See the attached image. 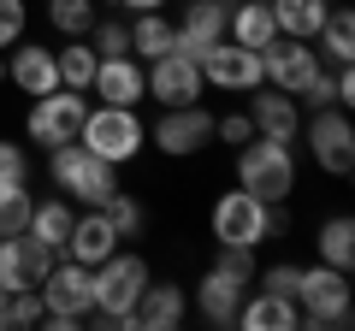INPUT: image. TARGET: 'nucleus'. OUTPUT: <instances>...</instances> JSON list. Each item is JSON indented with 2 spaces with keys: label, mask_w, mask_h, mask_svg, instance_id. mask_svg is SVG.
<instances>
[{
  "label": "nucleus",
  "mask_w": 355,
  "mask_h": 331,
  "mask_svg": "<svg viewBox=\"0 0 355 331\" xmlns=\"http://www.w3.org/2000/svg\"><path fill=\"white\" fill-rule=\"evenodd\" d=\"M202 83L207 89H231V95H249V89H261L266 83V71H261V53L254 48H243V42H214V48L202 53Z\"/></svg>",
  "instance_id": "9b49d317"
},
{
  "label": "nucleus",
  "mask_w": 355,
  "mask_h": 331,
  "mask_svg": "<svg viewBox=\"0 0 355 331\" xmlns=\"http://www.w3.org/2000/svg\"><path fill=\"white\" fill-rule=\"evenodd\" d=\"M24 24H30L24 0H0V53L12 48V42H24Z\"/></svg>",
  "instance_id": "c9c22d12"
},
{
  "label": "nucleus",
  "mask_w": 355,
  "mask_h": 331,
  "mask_svg": "<svg viewBox=\"0 0 355 331\" xmlns=\"http://www.w3.org/2000/svg\"><path fill=\"white\" fill-rule=\"evenodd\" d=\"M249 136H254L249 113H225V118H214V142H225V148H243Z\"/></svg>",
  "instance_id": "4c0bfd02"
},
{
  "label": "nucleus",
  "mask_w": 355,
  "mask_h": 331,
  "mask_svg": "<svg viewBox=\"0 0 355 331\" xmlns=\"http://www.w3.org/2000/svg\"><path fill=\"white\" fill-rule=\"evenodd\" d=\"M320 48L314 42H296V36H272L261 48V71H266V83L272 89H284V95H302L308 83H314V71H320Z\"/></svg>",
  "instance_id": "f8f14e48"
},
{
  "label": "nucleus",
  "mask_w": 355,
  "mask_h": 331,
  "mask_svg": "<svg viewBox=\"0 0 355 331\" xmlns=\"http://www.w3.org/2000/svg\"><path fill=\"white\" fill-rule=\"evenodd\" d=\"M89 48H95V53H130V24H125V18H95Z\"/></svg>",
  "instance_id": "72a5a7b5"
},
{
  "label": "nucleus",
  "mask_w": 355,
  "mask_h": 331,
  "mask_svg": "<svg viewBox=\"0 0 355 331\" xmlns=\"http://www.w3.org/2000/svg\"><path fill=\"white\" fill-rule=\"evenodd\" d=\"M202 65L190 60V53H160V60H148V95L160 107H190V101H202Z\"/></svg>",
  "instance_id": "2eb2a0df"
},
{
  "label": "nucleus",
  "mask_w": 355,
  "mask_h": 331,
  "mask_svg": "<svg viewBox=\"0 0 355 331\" xmlns=\"http://www.w3.org/2000/svg\"><path fill=\"white\" fill-rule=\"evenodd\" d=\"M225 36L261 53L266 42L279 36V24H272V6H266V0H237V6L225 12Z\"/></svg>",
  "instance_id": "5701e85b"
},
{
  "label": "nucleus",
  "mask_w": 355,
  "mask_h": 331,
  "mask_svg": "<svg viewBox=\"0 0 355 331\" xmlns=\"http://www.w3.org/2000/svg\"><path fill=\"white\" fill-rule=\"evenodd\" d=\"M53 260H60V255H53L48 242H36L30 231L0 237V284H6V290H36V284L48 278Z\"/></svg>",
  "instance_id": "ddd939ff"
},
{
  "label": "nucleus",
  "mask_w": 355,
  "mask_h": 331,
  "mask_svg": "<svg viewBox=\"0 0 355 331\" xmlns=\"http://www.w3.org/2000/svg\"><path fill=\"white\" fill-rule=\"evenodd\" d=\"M77 142H83L89 154H101L107 166H130L142 148H148V125L137 118V107H107V101H95V107L83 113Z\"/></svg>",
  "instance_id": "7ed1b4c3"
},
{
  "label": "nucleus",
  "mask_w": 355,
  "mask_h": 331,
  "mask_svg": "<svg viewBox=\"0 0 355 331\" xmlns=\"http://www.w3.org/2000/svg\"><path fill=\"white\" fill-rule=\"evenodd\" d=\"M130 319H137V331H172V325H184V319H190V290L148 278V290L137 296Z\"/></svg>",
  "instance_id": "aec40b11"
},
{
  "label": "nucleus",
  "mask_w": 355,
  "mask_h": 331,
  "mask_svg": "<svg viewBox=\"0 0 355 331\" xmlns=\"http://www.w3.org/2000/svg\"><path fill=\"white\" fill-rule=\"evenodd\" d=\"M30 184H12V190H0V237H12V231H30Z\"/></svg>",
  "instance_id": "7c9ffc66"
},
{
  "label": "nucleus",
  "mask_w": 355,
  "mask_h": 331,
  "mask_svg": "<svg viewBox=\"0 0 355 331\" xmlns=\"http://www.w3.org/2000/svg\"><path fill=\"white\" fill-rule=\"evenodd\" d=\"M320 260L338 267V272L355 267V219L349 213H331L326 225H320Z\"/></svg>",
  "instance_id": "c85d7f7f"
},
{
  "label": "nucleus",
  "mask_w": 355,
  "mask_h": 331,
  "mask_svg": "<svg viewBox=\"0 0 355 331\" xmlns=\"http://www.w3.org/2000/svg\"><path fill=\"white\" fill-rule=\"evenodd\" d=\"M207 231H214L219 249H261V242H266V202L237 184V190H225V195L214 202Z\"/></svg>",
  "instance_id": "6e6552de"
},
{
  "label": "nucleus",
  "mask_w": 355,
  "mask_h": 331,
  "mask_svg": "<svg viewBox=\"0 0 355 331\" xmlns=\"http://www.w3.org/2000/svg\"><path fill=\"white\" fill-rule=\"evenodd\" d=\"M119 6H125V12H166L172 0H119Z\"/></svg>",
  "instance_id": "ea45409f"
},
{
  "label": "nucleus",
  "mask_w": 355,
  "mask_h": 331,
  "mask_svg": "<svg viewBox=\"0 0 355 331\" xmlns=\"http://www.w3.org/2000/svg\"><path fill=\"white\" fill-rule=\"evenodd\" d=\"M148 260L130 255V249H113V255L101 260V267H89V290H95V307H89V319L107 331H137V319H130V307H137V296L148 290Z\"/></svg>",
  "instance_id": "f257e3e1"
},
{
  "label": "nucleus",
  "mask_w": 355,
  "mask_h": 331,
  "mask_svg": "<svg viewBox=\"0 0 355 331\" xmlns=\"http://www.w3.org/2000/svg\"><path fill=\"white\" fill-rule=\"evenodd\" d=\"M243 296H249V278H237V272H225L214 260V267L202 272V284H196V314H202L207 325H237Z\"/></svg>",
  "instance_id": "f3484780"
},
{
  "label": "nucleus",
  "mask_w": 355,
  "mask_h": 331,
  "mask_svg": "<svg viewBox=\"0 0 355 331\" xmlns=\"http://www.w3.org/2000/svg\"><path fill=\"white\" fill-rule=\"evenodd\" d=\"M6 77H12L18 95H48L60 89V65H53V48H42V42H12L6 48Z\"/></svg>",
  "instance_id": "6ab92c4d"
},
{
  "label": "nucleus",
  "mask_w": 355,
  "mask_h": 331,
  "mask_svg": "<svg viewBox=\"0 0 355 331\" xmlns=\"http://www.w3.org/2000/svg\"><path fill=\"white\" fill-rule=\"evenodd\" d=\"M53 65H60V89L89 95V83H95V65H101V53L89 48V36H71L65 48H53Z\"/></svg>",
  "instance_id": "393cba45"
},
{
  "label": "nucleus",
  "mask_w": 355,
  "mask_h": 331,
  "mask_svg": "<svg viewBox=\"0 0 355 331\" xmlns=\"http://www.w3.org/2000/svg\"><path fill=\"white\" fill-rule=\"evenodd\" d=\"M12 184H30V154H24V142L0 136V190H12Z\"/></svg>",
  "instance_id": "f704fd0d"
},
{
  "label": "nucleus",
  "mask_w": 355,
  "mask_h": 331,
  "mask_svg": "<svg viewBox=\"0 0 355 331\" xmlns=\"http://www.w3.org/2000/svg\"><path fill=\"white\" fill-rule=\"evenodd\" d=\"M296 314H302V325H308V331H343V325L355 319L349 272L326 267V260L302 267V278H296Z\"/></svg>",
  "instance_id": "f03ea898"
},
{
  "label": "nucleus",
  "mask_w": 355,
  "mask_h": 331,
  "mask_svg": "<svg viewBox=\"0 0 355 331\" xmlns=\"http://www.w3.org/2000/svg\"><path fill=\"white\" fill-rule=\"evenodd\" d=\"M6 296H12V290H6V284H0V307H6Z\"/></svg>",
  "instance_id": "a19ab883"
},
{
  "label": "nucleus",
  "mask_w": 355,
  "mask_h": 331,
  "mask_svg": "<svg viewBox=\"0 0 355 331\" xmlns=\"http://www.w3.org/2000/svg\"><path fill=\"white\" fill-rule=\"evenodd\" d=\"M48 172H53V184H60L65 202H83V207H101L107 195L119 190V166H107L101 154H89L83 142L48 148Z\"/></svg>",
  "instance_id": "39448f33"
},
{
  "label": "nucleus",
  "mask_w": 355,
  "mask_h": 331,
  "mask_svg": "<svg viewBox=\"0 0 355 331\" xmlns=\"http://www.w3.org/2000/svg\"><path fill=\"white\" fill-rule=\"evenodd\" d=\"M296 136L308 142V160L326 172V178H349L355 172V130L343 107H314V118H302Z\"/></svg>",
  "instance_id": "0eeeda50"
},
{
  "label": "nucleus",
  "mask_w": 355,
  "mask_h": 331,
  "mask_svg": "<svg viewBox=\"0 0 355 331\" xmlns=\"http://www.w3.org/2000/svg\"><path fill=\"white\" fill-rule=\"evenodd\" d=\"M249 125L254 136H272V142H296V130H302V101L284 89H272V83H261V89H249Z\"/></svg>",
  "instance_id": "dca6fc26"
},
{
  "label": "nucleus",
  "mask_w": 355,
  "mask_h": 331,
  "mask_svg": "<svg viewBox=\"0 0 355 331\" xmlns=\"http://www.w3.org/2000/svg\"><path fill=\"white\" fill-rule=\"evenodd\" d=\"M89 95H95V101H107V107H137L142 95H148V65H142L137 53H101Z\"/></svg>",
  "instance_id": "4468645a"
},
{
  "label": "nucleus",
  "mask_w": 355,
  "mask_h": 331,
  "mask_svg": "<svg viewBox=\"0 0 355 331\" xmlns=\"http://www.w3.org/2000/svg\"><path fill=\"white\" fill-rule=\"evenodd\" d=\"M266 6H272L279 36H296V42H314L326 12H331V0H266Z\"/></svg>",
  "instance_id": "b1692460"
},
{
  "label": "nucleus",
  "mask_w": 355,
  "mask_h": 331,
  "mask_svg": "<svg viewBox=\"0 0 355 331\" xmlns=\"http://www.w3.org/2000/svg\"><path fill=\"white\" fill-rule=\"evenodd\" d=\"M119 242H125V237L113 231V219H107L101 207H83V213L71 219V237H65L60 255H65V260H77V267H101V260L119 249Z\"/></svg>",
  "instance_id": "a211bd4d"
},
{
  "label": "nucleus",
  "mask_w": 355,
  "mask_h": 331,
  "mask_svg": "<svg viewBox=\"0 0 355 331\" xmlns=\"http://www.w3.org/2000/svg\"><path fill=\"white\" fill-rule=\"evenodd\" d=\"M71 219H77V207L65 202V195H48V202H36L30 207V237L36 242H48L53 255L65 249V237H71Z\"/></svg>",
  "instance_id": "a878e982"
},
{
  "label": "nucleus",
  "mask_w": 355,
  "mask_h": 331,
  "mask_svg": "<svg viewBox=\"0 0 355 331\" xmlns=\"http://www.w3.org/2000/svg\"><path fill=\"white\" fill-rule=\"evenodd\" d=\"M314 42H320V60H326V65H349L355 60V12H349V6H331Z\"/></svg>",
  "instance_id": "cd10ccee"
},
{
  "label": "nucleus",
  "mask_w": 355,
  "mask_h": 331,
  "mask_svg": "<svg viewBox=\"0 0 355 331\" xmlns=\"http://www.w3.org/2000/svg\"><path fill=\"white\" fill-rule=\"evenodd\" d=\"M0 77H6V65H0Z\"/></svg>",
  "instance_id": "37998d69"
},
{
  "label": "nucleus",
  "mask_w": 355,
  "mask_h": 331,
  "mask_svg": "<svg viewBox=\"0 0 355 331\" xmlns=\"http://www.w3.org/2000/svg\"><path fill=\"white\" fill-rule=\"evenodd\" d=\"M296 278H302V267H291V260H279L272 272H254V284H261V290H272V296H291V302H296Z\"/></svg>",
  "instance_id": "e433bc0d"
},
{
  "label": "nucleus",
  "mask_w": 355,
  "mask_h": 331,
  "mask_svg": "<svg viewBox=\"0 0 355 331\" xmlns=\"http://www.w3.org/2000/svg\"><path fill=\"white\" fill-rule=\"evenodd\" d=\"M101 213L113 219V231H119V237H137V231H142V202H137V195H125V190H113V195H107V202H101Z\"/></svg>",
  "instance_id": "473e14b6"
},
{
  "label": "nucleus",
  "mask_w": 355,
  "mask_h": 331,
  "mask_svg": "<svg viewBox=\"0 0 355 331\" xmlns=\"http://www.w3.org/2000/svg\"><path fill=\"white\" fill-rule=\"evenodd\" d=\"M237 184L261 202H291L296 190V154L291 142H272V136H249L237 148Z\"/></svg>",
  "instance_id": "20e7f679"
},
{
  "label": "nucleus",
  "mask_w": 355,
  "mask_h": 331,
  "mask_svg": "<svg viewBox=\"0 0 355 331\" xmlns=\"http://www.w3.org/2000/svg\"><path fill=\"white\" fill-rule=\"evenodd\" d=\"M296 101H308V107H338V77H331L326 65H320V71H314V83H308V89L296 95Z\"/></svg>",
  "instance_id": "58836bf2"
},
{
  "label": "nucleus",
  "mask_w": 355,
  "mask_h": 331,
  "mask_svg": "<svg viewBox=\"0 0 355 331\" xmlns=\"http://www.w3.org/2000/svg\"><path fill=\"white\" fill-rule=\"evenodd\" d=\"M148 142H154L160 154H172V160H190V154H202L207 142H214V113H207L202 101L166 107V113L148 125Z\"/></svg>",
  "instance_id": "9d476101"
},
{
  "label": "nucleus",
  "mask_w": 355,
  "mask_h": 331,
  "mask_svg": "<svg viewBox=\"0 0 355 331\" xmlns=\"http://www.w3.org/2000/svg\"><path fill=\"white\" fill-rule=\"evenodd\" d=\"M172 42H178V24L166 12H137V24H130V53H137L142 65L160 60V53H172Z\"/></svg>",
  "instance_id": "bb28decb"
},
{
  "label": "nucleus",
  "mask_w": 355,
  "mask_h": 331,
  "mask_svg": "<svg viewBox=\"0 0 355 331\" xmlns=\"http://www.w3.org/2000/svg\"><path fill=\"white\" fill-rule=\"evenodd\" d=\"M24 325H42V296L36 290H12L6 307H0V331H24Z\"/></svg>",
  "instance_id": "2f4dec72"
},
{
  "label": "nucleus",
  "mask_w": 355,
  "mask_h": 331,
  "mask_svg": "<svg viewBox=\"0 0 355 331\" xmlns=\"http://www.w3.org/2000/svg\"><path fill=\"white\" fill-rule=\"evenodd\" d=\"M83 113H89V101L77 89H48V95L30 101L24 136L36 142V148H65V142H77V130H83Z\"/></svg>",
  "instance_id": "1a4fd4ad"
},
{
  "label": "nucleus",
  "mask_w": 355,
  "mask_h": 331,
  "mask_svg": "<svg viewBox=\"0 0 355 331\" xmlns=\"http://www.w3.org/2000/svg\"><path fill=\"white\" fill-rule=\"evenodd\" d=\"M95 18H101V12H95V0H48V24L60 30L65 42H71V36H89Z\"/></svg>",
  "instance_id": "c756f323"
},
{
  "label": "nucleus",
  "mask_w": 355,
  "mask_h": 331,
  "mask_svg": "<svg viewBox=\"0 0 355 331\" xmlns=\"http://www.w3.org/2000/svg\"><path fill=\"white\" fill-rule=\"evenodd\" d=\"M243 331H296L302 314H296L291 296H272V290H249L243 296V314H237Z\"/></svg>",
  "instance_id": "4be33fe9"
},
{
  "label": "nucleus",
  "mask_w": 355,
  "mask_h": 331,
  "mask_svg": "<svg viewBox=\"0 0 355 331\" xmlns=\"http://www.w3.org/2000/svg\"><path fill=\"white\" fill-rule=\"evenodd\" d=\"M36 296H42V325H53V331H77L89 319V307H95V290H89V267H77V260H53L48 267V278L36 284Z\"/></svg>",
  "instance_id": "423d86ee"
},
{
  "label": "nucleus",
  "mask_w": 355,
  "mask_h": 331,
  "mask_svg": "<svg viewBox=\"0 0 355 331\" xmlns=\"http://www.w3.org/2000/svg\"><path fill=\"white\" fill-rule=\"evenodd\" d=\"M225 12L231 6H219V0H190V12L178 18V53H190V60H202L214 42H225Z\"/></svg>",
  "instance_id": "412c9836"
},
{
  "label": "nucleus",
  "mask_w": 355,
  "mask_h": 331,
  "mask_svg": "<svg viewBox=\"0 0 355 331\" xmlns=\"http://www.w3.org/2000/svg\"><path fill=\"white\" fill-rule=\"evenodd\" d=\"M219 6H237V0H219Z\"/></svg>",
  "instance_id": "79ce46f5"
}]
</instances>
